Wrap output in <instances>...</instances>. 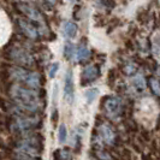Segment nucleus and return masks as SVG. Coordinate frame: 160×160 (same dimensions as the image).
Listing matches in <instances>:
<instances>
[{
    "label": "nucleus",
    "instance_id": "f257e3e1",
    "mask_svg": "<svg viewBox=\"0 0 160 160\" xmlns=\"http://www.w3.org/2000/svg\"><path fill=\"white\" fill-rule=\"evenodd\" d=\"M8 94L15 102V116L21 114H35L42 108L43 93L40 89H32L19 83H13L8 88Z\"/></svg>",
    "mask_w": 160,
    "mask_h": 160
},
{
    "label": "nucleus",
    "instance_id": "f03ea898",
    "mask_svg": "<svg viewBox=\"0 0 160 160\" xmlns=\"http://www.w3.org/2000/svg\"><path fill=\"white\" fill-rule=\"evenodd\" d=\"M6 59L15 63L17 66L22 68H32L35 65V58L32 54L23 47L19 46H11L8 51H5Z\"/></svg>",
    "mask_w": 160,
    "mask_h": 160
},
{
    "label": "nucleus",
    "instance_id": "7ed1b4c3",
    "mask_svg": "<svg viewBox=\"0 0 160 160\" xmlns=\"http://www.w3.org/2000/svg\"><path fill=\"white\" fill-rule=\"evenodd\" d=\"M16 8L19 12H22L24 16L27 17V19L32 21L34 23H39V32L40 35H46V32H48V30H46V21L45 17L42 15L40 10L38 8H35L34 5H30L28 2H17Z\"/></svg>",
    "mask_w": 160,
    "mask_h": 160
},
{
    "label": "nucleus",
    "instance_id": "20e7f679",
    "mask_svg": "<svg viewBox=\"0 0 160 160\" xmlns=\"http://www.w3.org/2000/svg\"><path fill=\"white\" fill-rule=\"evenodd\" d=\"M40 123V118L36 116H28V114H21L15 116L10 122V129L12 132H19L24 134L28 130H32Z\"/></svg>",
    "mask_w": 160,
    "mask_h": 160
},
{
    "label": "nucleus",
    "instance_id": "39448f33",
    "mask_svg": "<svg viewBox=\"0 0 160 160\" xmlns=\"http://www.w3.org/2000/svg\"><path fill=\"white\" fill-rule=\"evenodd\" d=\"M41 149H42V141H41L40 136L29 135V136L21 138L18 141V151L23 154L38 157V155H40Z\"/></svg>",
    "mask_w": 160,
    "mask_h": 160
},
{
    "label": "nucleus",
    "instance_id": "423d86ee",
    "mask_svg": "<svg viewBox=\"0 0 160 160\" xmlns=\"http://www.w3.org/2000/svg\"><path fill=\"white\" fill-rule=\"evenodd\" d=\"M102 108L107 118L112 120H117L123 114V104L119 98L116 96H107L104 98Z\"/></svg>",
    "mask_w": 160,
    "mask_h": 160
},
{
    "label": "nucleus",
    "instance_id": "0eeeda50",
    "mask_svg": "<svg viewBox=\"0 0 160 160\" xmlns=\"http://www.w3.org/2000/svg\"><path fill=\"white\" fill-rule=\"evenodd\" d=\"M17 27L18 29L21 30V32L23 34L27 39H30L32 41H38L40 39V32H39V28L35 27L32 24V21L23 18V17H19L17 18Z\"/></svg>",
    "mask_w": 160,
    "mask_h": 160
},
{
    "label": "nucleus",
    "instance_id": "6e6552de",
    "mask_svg": "<svg viewBox=\"0 0 160 160\" xmlns=\"http://www.w3.org/2000/svg\"><path fill=\"white\" fill-rule=\"evenodd\" d=\"M98 136L102 143L112 146L116 143V132L108 123H101L98 127Z\"/></svg>",
    "mask_w": 160,
    "mask_h": 160
},
{
    "label": "nucleus",
    "instance_id": "1a4fd4ad",
    "mask_svg": "<svg viewBox=\"0 0 160 160\" xmlns=\"http://www.w3.org/2000/svg\"><path fill=\"white\" fill-rule=\"evenodd\" d=\"M100 77V66L98 64L88 65L83 69L82 75H81V80H82V84H89L93 83Z\"/></svg>",
    "mask_w": 160,
    "mask_h": 160
},
{
    "label": "nucleus",
    "instance_id": "9d476101",
    "mask_svg": "<svg viewBox=\"0 0 160 160\" xmlns=\"http://www.w3.org/2000/svg\"><path fill=\"white\" fill-rule=\"evenodd\" d=\"M73 93H75V88H73V75L72 71L69 69L66 73H65V84H64V96L65 100L72 104L73 101Z\"/></svg>",
    "mask_w": 160,
    "mask_h": 160
},
{
    "label": "nucleus",
    "instance_id": "9b49d317",
    "mask_svg": "<svg viewBox=\"0 0 160 160\" xmlns=\"http://www.w3.org/2000/svg\"><path fill=\"white\" fill-rule=\"evenodd\" d=\"M77 30H78L77 24L71 22V21H65L63 25H62L63 35L68 39H73L76 36V34H77Z\"/></svg>",
    "mask_w": 160,
    "mask_h": 160
},
{
    "label": "nucleus",
    "instance_id": "f8f14e48",
    "mask_svg": "<svg viewBox=\"0 0 160 160\" xmlns=\"http://www.w3.org/2000/svg\"><path fill=\"white\" fill-rule=\"evenodd\" d=\"M75 54H76V58H77L78 62H87L89 58H90V51L84 45V42H82L80 46H78L77 52Z\"/></svg>",
    "mask_w": 160,
    "mask_h": 160
},
{
    "label": "nucleus",
    "instance_id": "ddd939ff",
    "mask_svg": "<svg viewBox=\"0 0 160 160\" xmlns=\"http://www.w3.org/2000/svg\"><path fill=\"white\" fill-rule=\"evenodd\" d=\"M132 86H134L138 92H143L144 89H146V86H147L143 75L137 73L136 76L132 78Z\"/></svg>",
    "mask_w": 160,
    "mask_h": 160
},
{
    "label": "nucleus",
    "instance_id": "4468645a",
    "mask_svg": "<svg viewBox=\"0 0 160 160\" xmlns=\"http://www.w3.org/2000/svg\"><path fill=\"white\" fill-rule=\"evenodd\" d=\"M148 83H149V87L152 89V92L155 94V95L160 96V82L155 77H149L148 80Z\"/></svg>",
    "mask_w": 160,
    "mask_h": 160
},
{
    "label": "nucleus",
    "instance_id": "2eb2a0df",
    "mask_svg": "<svg viewBox=\"0 0 160 160\" xmlns=\"http://www.w3.org/2000/svg\"><path fill=\"white\" fill-rule=\"evenodd\" d=\"M75 56V48L71 42H66L64 46V57L66 60H71V58Z\"/></svg>",
    "mask_w": 160,
    "mask_h": 160
},
{
    "label": "nucleus",
    "instance_id": "dca6fc26",
    "mask_svg": "<svg viewBox=\"0 0 160 160\" xmlns=\"http://www.w3.org/2000/svg\"><path fill=\"white\" fill-rule=\"evenodd\" d=\"M54 157H56V160H70L71 159V155H70V152L66 151V149H59L54 153Z\"/></svg>",
    "mask_w": 160,
    "mask_h": 160
},
{
    "label": "nucleus",
    "instance_id": "f3484780",
    "mask_svg": "<svg viewBox=\"0 0 160 160\" xmlns=\"http://www.w3.org/2000/svg\"><path fill=\"white\" fill-rule=\"evenodd\" d=\"M137 68L136 65L134 64L132 62H129L127 64L123 66V72L125 73V75H128V76H131V75H134L135 72H136Z\"/></svg>",
    "mask_w": 160,
    "mask_h": 160
},
{
    "label": "nucleus",
    "instance_id": "a211bd4d",
    "mask_svg": "<svg viewBox=\"0 0 160 160\" xmlns=\"http://www.w3.org/2000/svg\"><path fill=\"white\" fill-rule=\"evenodd\" d=\"M98 94H99V90L96 88H92L86 92V98H87L88 104H92V102L95 100V98L98 96Z\"/></svg>",
    "mask_w": 160,
    "mask_h": 160
},
{
    "label": "nucleus",
    "instance_id": "6ab92c4d",
    "mask_svg": "<svg viewBox=\"0 0 160 160\" xmlns=\"http://www.w3.org/2000/svg\"><path fill=\"white\" fill-rule=\"evenodd\" d=\"M95 154H96V157H98L100 160H112L111 155H110L107 152H105L102 148H96Z\"/></svg>",
    "mask_w": 160,
    "mask_h": 160
},
{
    "label": "nucleus",
    "instance_id": "aec40b11",
    "mask_svg": "<svg viewBox=\"0 0 160 160\" xmlns=\"http://www.w3.org/2000/svg\"><path fill=\"white\" fill-rule=\"evenodd\" d=\"M66 136H68V131H66V127L64 124H60L59 127V131H58V137H59V141L63 143L66 141Z\"/></svg>",
    "mask_w": 160,
    "mask_h": 160
},
{
    "label": "nucleus",
    "instance_id": "412c9836",
    "mask_svg": "<svg viewBox=\"0 0 160 160\" xmlns=\"http://www.w3.org/2000/svg\"><path fill=\"white\" fill-rule=\"evenodd\" d=\"M58 69H59V64H58V63H53V64H51L49 66H48V76H49L51 78H53V77L56 76Z\"/></svg>",
    "mask_w": 160,
    "mask_h": 160
},
{
    "label": "nucleus",
    "instance_id": "4be33fe9",
    "mask_svg": "<svg viewBox=\"0 0 160 160\" xmlns=\"http://www.w3.org/2000/svg\"><path fill=\"white\" fill-rule=\"evenodd\" d=\"M102 2V6L108 10H112L113 8H116V1L114 0H100Z\"/></svg>",
    "mask_w": 160,
    "mask_h": 160
},
{
    "label": "nucleus",
    "instance_id": "5701e85b",
    "mask_svg": "<svg viewBox=\"0 0 160 160\" xmlns=\"http://www.w3.org/2000/svg\"><path fill=\"white\" fill-rule=\"evenodd\" d=\"M47 2L48 4H51V5H54L57 2V0H47Z\"/></svg>",
    "mask_w": 160,
    "mask_h": 160
},
{
    "label": "nucleus",
    "instance_id": "b1692460",
    "mask_svg": "<svg viewBox=\"0 0 160 160\" xmlns=\"http://www.w3.org/2000/svg\"><path fill=\"white\" fill-rule=\"evenodd\" d=\"M70 1H71V2H76V1H77V0H70Z\"/></svg>",
    "mask_w": 160,
    "mask_h": 160
}]
</instances>
